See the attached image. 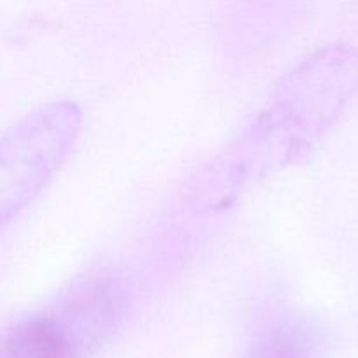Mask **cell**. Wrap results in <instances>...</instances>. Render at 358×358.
Here are the masks:
<instances>
[{
	"mask_svg": "<svg viewBox=\"0 0 358 358\" xmlns=\"http://www.w3.org/2000/svg\"><path fill=\"white\" fill-rule=\"evenodd\" d=\"M358 86V52L332 45L292 70L231 150L241 180L303 156L338 119Z\"/></svg>",
	"mask_w": 358,
	"mask_h": 358,
	"instance_id": "1",
	"label": "cell"
},
{
	"mask_svg": "<svg viewBox=\"0 0 358 358\" xmlns=\"http://www.w3.org/2000/svg\"><path fill=\"white\" fill-rule=\"evenodd\" d=\"M129 306L124 276H90L7 329L0 358H91L114 338Z\"/></svg>",
	"mask_w": 358,
	"mask_h": 358,
	"instance_id": "2",
	"label": "cell"
},
{
	"mask_svg": "<svg viewBox=\"0 0 358 358\" xmlns=\"http://www.w3.org/2000/svg\"><path fill=\"white\" fill-rule=\"evenodd\" d=\"M79 122L76 105L62 101L38 108L7 133L0 157L3 227L52 177L77 138Z\"/></svg>",
	"mask_w": 358,
	"mask_h": 358,
	"instance_id": "3",
	"label": "cell"
},
{
	"mask_svg": "<svg viewBox=\"0 0 358 358\" xmlns=\"http://www.w3.org/2000/svg\"><path fill=\"white\" fill-rule=\"evenodd\" d=\"M252 358H310L308 343L297 329H282L275 332Z\"/></svg>",
	"mask_w": 358,
	"mask_h": 358,
	"instance_id": "4",
	"label": "cell"
}]
</instances>
